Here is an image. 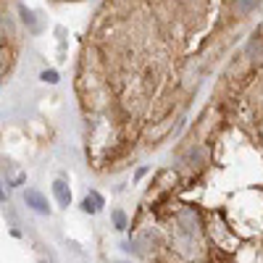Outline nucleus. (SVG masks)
Wrapping results in <instances>:
<instances>
[{"label": "nucleus", "instance_id": "nucleus-1", "mask_svg": "<svg viewBox=\"0 0 263 263\" xmlns=\"http://www.w3.org/2000/svg\"><path fill=\"white\" fill-rule=\"evenodd\" d=\"M24 200H26V205H29L32 211L42 213V216H50V205H48L45 195L37 192V190H26V192H24Z\"/></svg>", "mask_w": 263, "mask_h": 263}, {"label": "nucleus", "instance_id": "nucleus-5", "mask_svg": "<svg viewBox=\"0 0 263 263\" xmlns=\"http://www.w3.org/2000/svg\"><path fill=\"white\" fill-rule=\"evenodd\" d=\"M111 218H113V226H116L119 232L129 229V221H126V213H124L121 208H113V211H111Z\"/></svg>", "mask_w": 263, "mask_h": 263}, {"label": "nucleus", "instance_id": "nucleus-10", "mask_svg": "<svg viewBox=\"0 0 263 263\" xmlns=\"http://www.w3.org/2000/svg\"><path fill=\"white\" fill-rule=\"evenodd\" d=\"M40 263H48V261H40Z\"/></svg>", "mask_w": 263, "mask_h": 263}, {"label": "nucleus", "instance_id": "nucleus-9", "mask_svg": "<svg viewBox=\"0 0 263 263\" xmlns=\"http://www.w3.org/2000/svg\"><path fill=\"white\" fill-rule=\"evenodd\" d=\"M121 263H129V261H121Z\"/></svg>", "mask_w": 263, "mask_h": 263}, {"label": "nucleus", "instance_id": "nucleus-2", "mask_svg": "<svg viewBox=\"0 0 263 263\" xmlns=\"http://www.w3.org/2000/svg\"><path fill=\"white\" fill-rule=\"evenodd\" d=\"M182 163H187V166H203L205 163V147L203 145H190L187 147V153H184V158H182Z\"/></svg>", "mask_w": 263, "mask_h": 263}, {"label": "nucleus", "instance_id": "nucleus-6", "mask_svg": "<svg viewBox=\"0 0 263 263\" xmlns=\"http://www.w3.org/2000/svg\"><path fill=\"white\" fill-rule=\"evenodd\" d=\"M255 5H258V0H239V3H237V13H242V16H245V13L253 11Z\"/></svg>", "mask_w": 263, "mask_h": 263}, {"label": "nucleus", "instance_id": "nucleus-4", "mask_svg": "<svg viewBox=\"0 0 263 263\" xmlns=\"http://www.w3.org/2000/svg\"><path fill=\"white\" fill-rule=\"evenodd\" d=\"M103 203H105V200L95 192V190H92V192L82 200V211H84V213H97V211L103 208Z\"/></svg>", "mask_w": 263, "mask_h": 263}, {"label": "nucleus", "instance_id": "nucleus-7", "mask_svg": "<svg viewBox=\"0 0 263 263\" xmlns=\"http://www.w3.org/2000/svg\"><path fill=\"white\" fill-rule=\"evenodd\" d=\"M42 82H48V84H55L58 82V71H42Z\"/></svg>", "mask_w": 263, "mask_h": 263}, {"label": "nucleus", "instance_id": "nucleus-3", "mask_svg": "<svg viewBox=\"0 0 263 263\" xmlns=\"http://www.w3.org/2000/svg\"><path fill=\"white\" fill-rule=\"evenodd\" d=\"M53 192H55V200H58L61 208H69V205H71V190H69V184L63 182V179H55L53 182Z\"/></svg>", "mask_w": 263, "mask_h": 263}, {"label": "nucleus", "instance_id": "nucleus-8", "mask_svg": "<svg viewBox=\"0 0 263 263\" xmlns=\"http://www.w3.org/2000/svg\"><path fill=\"white\" fill-rule=\"evenodd\" d=\"M0 203H5V190L0 187Z\"/></svg>", "mask_w": 263, "mask_h": 263}]
</instances>
